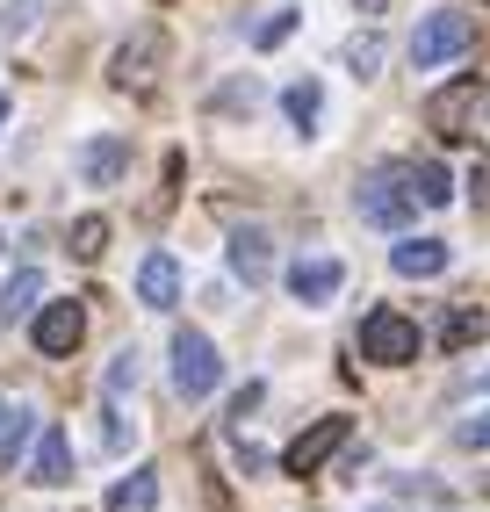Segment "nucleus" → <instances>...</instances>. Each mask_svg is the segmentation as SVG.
Instances as JSON below:
<instances>
[{"instance_id":"17","label":"nucleus","mask_w":490,"mask_h":512,"mask_svg":"<svg viewBox=\"0 0 490 512\" xmlns=\"http://www.w3.org/2000/svg\"><path fill=\"white\" fill-rule=\"evenodd\" d=\"M37 296H44V275L37 267H22V275L0 289V318H22V311H37Z\"/></svg>"},{"instance_id":"7","label":"nucleus","mask_w":490,"mask_h":512,"mask_svg":"<svg viewBox=\"0 0 490 512\" xmlns=\"http://www.w3.org/2000/svg\"><path fill=\"white\" fill-rule=\"evenodd\" d=\"M73 166H80V181H87V188H116V181H123V166H130V138L101 130V138H87V145H80V159H73Z\"/></svg>"},{"instance_id":"1","label":"nucleus","mask_w":490,"mask_h":512,"mask_svg":"<svg viewBox=\"0 0 490 512\" xmlns=\"http://www.w3.org/2000/svg\"><path fill=\"white\" fill-rule=\"evenodd\" d=\"M361 217L382 224V231H397L418 217V181H411V166H375V174L361 181Z\"/></svg>"},{"instance_id":"19","label":"nucleus","mask_w":490,"mask_h":512,"mask_svg":"<svg viewBox=\"0 0 490 512\" xmlns=\"http://www.w3.org/2000/svg\"><path fill=\"white\" fill-rule=\"evenodd\" d=\"M282 109H289L296 130H310V123H318V109H325V87H318V80H296V87L282 94Z\"/></svg>"},{"instance_id":"28","label":"nucleus","mask_w":490,"mask_h":512,"mask_svg":"<svg viewBox=\"0 0 490 512\" xmlns=\"http://www.w3.org/2000/svg\"><path fill=\"white\" fill-rule=\"evenodd\" d=\"M0 123H8V94H0Z\"/></svg>"},{"instance_id":"21","label":"nucleus","mask_w":490,"mask_h":512,"mask_svg":"<svg viewBox=\"0 0 490 512\" xmlns=\"http://www.w3.org/2000/svg\"><path fill=\"white\" fill-rule=\"evenodd\" d=\"M101 246H109V224H101V217H80V224H73V253H80V260H101Z\"/></svg>"},{"instance_id":"10","label":"nucleus","mask_w":490,"mask_h":512,"mask_svg":"<svg viewBox=\"0 0 490 512\" xmlns=\"http://www.w3.org/2000/svg\"><path fill=\"white\" fill-rule=\"evenodd\" d=\"M73 476V440H65V426H44L37 433V455H29V484H65Z\"/></svg>"},{"instance_id":"24","label":"nucleus","mask_w":490,"mask_h":512,"mask_svg":"<svg viewBox=\"0 0 490 512\" xmlns=\"http://www.w3.org/2000/svg\"><path fill=\"white\" fill-rule=\"evenodd\" d=\"M462 448H490V404L462 419Z\"/></svg>"},{"instance_id":"8","label":"nucleus","mask_w":490,"mask_h":512,"mask_svg":"<svg viewBox=\"0 0 490 512\" xmlns=\"http://www.w3.org/2000/svg\"><path fill=\"white\" fill-rule=\"evenodd\" d=\"M469 116H476V80H454V87H440V94L426 101V123L440 130L447 145L469 138Z\"/></svg>"},{"instance_id":"12","label":"nucleus","mask_w":490,"mask_h":512,"mask_svg":"<svg viewBox=\"0 0 490 512\" xmlns=\"http://www.w3.org/2000/svg\"><path fill=\"white\" fill-rule=\"evenodd\" d=\"M390 267L411 275V282H433L440 267H447V238H404V246L390 253Z\"/></svg>"},{"instance_id":"11","label":"nucleus","mask_w":490,"mask_h":512,"mask_svg":"<svg viewBox=\"0 0 490 512\" xmlns=\"http://www.w3.org/2000/svg\"><path fill=\"white\" fill-rule=\"evenodd\" d=\"M173 296H181V267H173V253H152L137 267V303L145 311H173Z\"/></svg>"},{"instance_id":"22","label":"nucleus","mask_w":490,"mask_h":512,"mask_svg":"<svg viewBox=\"0 0 490 512\" xmlns=\"http://www.w3.org/2000/svg\"><path fill=\"white\" fill-rule=\"evenodd\" d=\"M289 29H296V8H274V15H267V22L253 29V44H260V51H274V44L289 37Z\"/></svg>"},{"instance_id":"31","label":"nucleus","mask_w":490,"mask_h":512,"mask_svg":"<svg viewBox=\"0 0 490 512\" xmlns=\"http://www.w3.org/2000/svg\"><path fill=\"white\" fill-rule=\"evenodd\" d=\"M0 412H8V404H0Z\"/></svg>"},{"instance_id":"26","label":"nucleus","mask_w":490,"mask_h":512,"mask_svg":"<svg viewBox=\"0 0 490 512\" xmlns=\"http://www.w3.org/2000/svg\"><path fill=\"white\" fill-rule=\"evenodd\" d=\"M260 397H267L260 383H245V390L231 397V426H245V419H253V412H260Z\"/></svg>"},{"instance_id":"6","label":"nucleus","mask_w":490,"mask_h":512,"mask_svg":"<svg viewBox=\"0 0 490 512\" xmlns=\"http://www.w3.org/2000/svg\"><path fill=\"white\" fill-rule=\"evenodd\" d=\"M80 339H87V311H80L73 296H65V303H44V311H37V354L65 361Z\"/></svg>"},{"instance_id":"16","label":"nucleus","mask_w":490,"mask_h":512,"mask_svg":"<svg viewBox=\"0 0 490 512\" xmlns=\"http://www.w3.org/2000/svg\"><path fill=\"white\" fill-rule=\"evenodd\" d=\"M29 433H37V419H29L22 404H8V412H0V469H15V462H22Z\"/></svg>"},{"instance_id":"5","label":"nucleus","mask_w":490,"mask_h":512,"mask_svg":"<svg viewBox=\"0 0 490 512\" xmlns=\"http://www.w3.org/2000/svg\"><path fill=\"white\" fill-rule=\"evenodd\" d=\"M346 433H354L346 419H318L310 433H296V440H289V455H282V462H289V476H318V469L346 448Z\"/></svg>"},{"instance_id":"3","label":"nucleus","mask_w":490,"mask_h":512,"mask_svg":"<svg viewBox=\"0 0 490 512\" xmlns=\"http://www.w3.org/2000/svg\"><path fill=\"white\" fill-rule=\"evenodd\" d=\"M469 44H476V22H469V15H454V8H440V15L418 22V37H411V65H418V73H433V65L462 58Z\"/></svg>"},{"instance_id":"9","label":"nucleus","mask_w":490,"mask_h":512,"mask_svg":"<svg viewBox=\"0 0 490 512\" xmlns=\"http://www.w3.org/2000/svg\"><path fill=\"white\" fill-rule=\"evenodd\" d=\"M339 282H346V267H339V260H296V267H289V296L310 303V311H318V303H332Z\"/></svg>"},{"instance_id":"4","label":"nucleus","mask_w":490,"mask_h":512,"mask_svg":"<svg viewBox=\"0 0 490 512\" xmlns=\"http://www.w3.org/2000/svg\"><path fill=\"white\" fill-rule=\"evenodd\" d=\"M361 354L382 361V368L418 361V325H411L404 311H368V318H361Z\"/></svg>"},{"instance_id":"2","label":"nucleus","mask_w":490,"mask_h":512,"mask_svg":"<svg viewBox=\"0 0 490 512\" xmlns=\"http://www.w3.org/2000/svg\"><path fill=\"white\" fill-rule=\"evenodd\" d=\"M217 383H224V361H217V347H209V332L181 325V332H173V390L195 404V397H209Z\"/></svg>"},{"instance_id":"27","label":"nucleus","mask_w":490,"mask_h":512,"mask_svg":"<svg viewBox=\"0 0 490 512\" xmlns=\"http://www.w3.org/2000/svg\"><path fill=\"white\" fill-rule=\"evenodd\" d=\"M354 8H361V15H382V8H390V0H354Z\"/></svg>"},{"instance_id":"13","label":"nucleus","mask_w":490,"mask_h":512,"mask_svg":"<svg viewBox=\"0 0 490 512\" xmlns=\"http://www.w3.org/2000/svg\"><path fill=\"white\" fill-rule=\"evenodd\" d=\"M152 65H159V37H137V44H123V51H116L109 80H116V87H137V94H145V87H152Z\"/></svg>"},{"instance_id":"23","label":"nucleus","mask_w":490,"mask_h":512,"mask_svg":"<svg viewBox=\"0 0 490 512\" xmlns=\"http://www.w3.org/2000/svg\"><path fill=\"white\" fill-rule=\"evenodd\" d=\"M346 65H354V73L368 80L375 65H382V37H354V44H346Z\"/></svg>"},{"instance_id":"15","label":"nucleus","mask_w":490,"mask_h":512,"mask_svg":"<svg viewBox=\"0 0 490 512\" xmlns=\"http://www.w3.org/2000/svg\"><path fill=\"white\" fill-rule=\"evenodd\" d=\"M109 512H159V469H130L109 491Z\"/></svg>"},{"instance_id":"30","label":"nucleus","mask_w":490,"mask_h":512,"mask_svg":"<svg viewBox=\"0 0 490 512\" xmlns=\"http://www.w3.org/2000/svg\"><path fill=\"white\" fill-rule=\"evenodd\" d=\"M0 246H8V238H0Z\"/></svg>"},{"instance_id":"18","label":"nucleus","mask_w":490,"mask_h":512,"mask_svg":"<svg viewBox=\"0 0 490 512\" xmlns=\"http://www.w3.org/2000/svg\"><path fill=\"white\" fill-rule=\"evenodd\" d=\"M411 181H418V202H426V210L454 202V181H447V166H440V159H418V166H411Z\"/></svg>"},{"instance_id":"14","label":"nucleus","mask_w":490,"mask_h":512,"mask_svg":"<svg viewBox=\"0 0 490 512\" xmlns=\"http://www.w3.org/2000/svg\"><path fill=\"white\" fill-rule=\"evenodd\" d=\"M231 267H238V282H245V289H260V282H267V231H260V224H245V231L231 238Z\"/></svg>"},{"instance_id":"25","label":"nucleus","mask_w":490,"mask_h":512,"mask_svg":"<svg viewBox=\"0 0 490 512\" xmlns=\"http://www.w3.org/2000/svg\"><path fill=\"white\" fill-rule=\"evenodd\" d=\"M123 390H137V354H116V368H109V397H123Z\"/></svg>"},{"instance_id":"20","label":"nucleus","mask_w":490,"mask_h":512,"mask_svg":"<svg viewBox=\"0 0 490 512\" xmlns=\"http://www.w3.org/2000/svg\"><path fill=\"white\" fill-rule=\"evenodd\" d=\"M483 325H490L483 311H454V318H447V332H440V347H447V354H462V347H476V339H483Z\"/></svg>"},{"instance_id":"29","label":"nucleus","mask_w":490,"mask_h":512,"mask_svg":"<svg viewBox=\"0 0 490 512\" xmlns=\"http://www.w3.org/2000/svg\"><path fill=\"white\" fill-rule=\"evenodd\" d=\"M483 390H490V375H483Z\"/></svg>"}]
</instances>
